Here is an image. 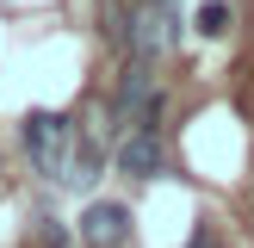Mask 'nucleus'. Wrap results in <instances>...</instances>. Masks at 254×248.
<instances>
[{
	"instance_id": "1",
	"label": "nucleus",
	"mask_w": 254,
	"mask_h": 248,
	"mask_svg": "<svg viewBox=\"0 0 254 248\" xmlns=\"http://www.w3.org/2000/svg\"><path fill=\"white\" fill-rule=\"evenodd\" d=\"M19 143H25V155L37 161V168L56 180L62 174V155H68V143H74V124L62 118V112H50V106H37V112H25V124H19Z\"/></svg>"
},
{
	"instance_id": "2",
	"label": "nucleus",
	"mask_w": 254,
	"mask_h": 248,
	"mask_svg": "<svg viewBox=\"0 0 254 248\" xmlns=\"http://www.w3.org/2000/svg\"><path fill=\"white\" fill-rule=\"evenodd\" d=\"M74 236H81V248H124L130 242V211L118 198H93L74 223Z\"/></svg>"
},
{
	"instance_id": "3",
	"label": "nucleus",
	"mask_w": 254,
	"mask_h": 248,
	"mask_svg": "<svg viewBox=\"0 0 254 248\" xmlns=\"http://www.w3.org/2000/svg\"><path fill=\"white\" fill-rule=\"evenodd\" d=\"M174 44H180V25H174L168 0H155V6H149L143 19H130V50H136V62H155V56H168Z\"/></svg>"
},
{
	"instance_id": "4",
	"label": "nucleus",
	"mask_w": 254,
	"mask_h": 248,
	"mask_svg": "<svg viewBox=\"0 0 254 248\" xmlns=\"http://www.w3.org/2000/svg\"><path fill=\"white\" fill-rule=\"evenodd\" d=\"M99 168H106V136L87 130V136H74V143H68V155H62V174H56V180L68 186V192H81V186L99 180Z\"/></svg>"
},
{
	"instance_id": "5",
	"label": "nucleus",
	"mask_w": 254,
	"mask_h": 248,
	"mask_svg": "<svg viewBox=\"0 0 254 248\" xmlns=\"http://www.w3.org/2000/svg\"><path fill=\"white\" fill-rule=\"evenodd\" d=\"M118 174H130V180H155L161 174V161H168V149H161V130H130L118 143Z\"/></svg>"
},
{
	"instance_id": "6",
	"label": "nucleus",
	"mask_w": 254,
	"mask_h": 248,
	"mask_svg": "<svg viewBox=\"0 0 254 248\" xmlns=\"http://www.w3.org/2000/svg\"><path fill=\"white\" fill-rule=\"evenodd\" d=\"M192 25L205 37H230V25H236V12H230V0H205V6L192 12Z\"/></svg>"
},
{
	"instance_id": "7",
	"label": "nucleus",
	"mask_w": 254,
	"mask_h": 248,
	"mask_svg": "<svg viewBox=\"0 0 254 248\" xmlns=\"http://www.w3.org/2000/svg\"><path fill=\"white\" fill-rule=\"evenodd\" d=\"M44 248H68V230H62L56 217H44Z\"/></svg>"
},
{
	"instance_id": "8",
	"label": "nucleus",
	"mask_w": 254,
	"mask_h": 248,
	"mask_svg": "<svg viewBox=\"0 0 254 248\" xmlns=\"http://www.w3.org/2000/svg\"><path fill=\"white\" fill-rule=\"evenodd\" d=\"M186 248H223V236L211 230V223H198V230H192V242H186Z\"/></svg>"
}]
</instances>
